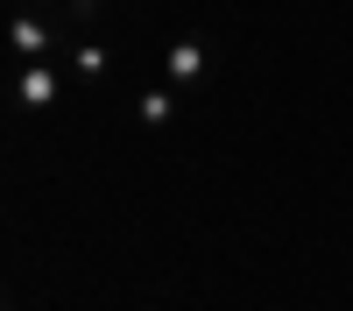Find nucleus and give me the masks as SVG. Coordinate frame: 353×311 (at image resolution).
Segmentation results:
<instances>
[{
    "label": "nucleus",
    "instance_id": "obj_6",
    "mask_svg": "<svg viewBox=\"0 0 353 311\" xmlns=\"http://www.w3.org/2000/svg\"><path fill=\"white\" fill-rule=\"evenodd\" d=\"M50 8L64 14V21H85V14H99V0H50Z\"/></svg>",
    "mask_w": 353,
    "mask_h": 311
},
{
    "label": "nucleus",
    "instance_id": "obj_5",
    "mask_svg": "<svg viewBox=\"0 0 353 311\" xmlns=\"http://www.w3.org/2000/svg\"><path fill=\"white\" fill-rule=\"evenodd\" d=\"M64 57H71V78H78V85H106V78H113V50L92 43V36H71Z\"/></svg>",
    "mask_w": 353,
    "mask_h": 311
},
{
    "label": "nucleus",
    "instance_id": "obj_1",
    "mask_svg": "<svg viewBox=\"0 0 353 311\" xmlns=\"http://www.w3.org/2000/svg\"><path fill=\"white\" fill-rule=\"evenodd\" d=\"M212 64H219L212 36H170L156 57V78H170L176 92H198V85H212Z\"/></svg>",
    "mask_w": 353,
    "mask_h": 311
},
{
    "label": "nucleus",
    "instance_id": "obj_2",
    "mask_svg": "<svg viewBox=\"0 0 353 311\" xmlns=\"http://www.w3.org/2000/svg\"><path fill=\"white\" fill-rule=\"evenodd\" d=\"M57 43H64V21H57L50 8H14L8 14V50H14V64H43V57H57Z\"/></svg>",
    "mask_w": 353,
    "mask_h": 311
},
{
    "label": "nucleus",
    "instance_id": "obj_3",
    "mask_svg": "<svg viewBox=\"0 0 353 311\" xmlns=\"http://www.w3.org/2000/svg\"><path fill=\"white\" fill-rule=\"evenodd\" d=\"M64 78H71V71H57L50 57H43V64H14V106H21V113L64 106Z\"/></svg>",
    "mask_w": 353,
    "mask_h": 311
},
{
    "label": "nucleus",
    "instance_id": "obj_4",
    "mask_svg": "<svg viewBox=\"0 0 353 311\" xmlns=\"http://www.w3.org/2000/svg\"><path fill=\"white\" fill-rule=\"evenodd\" d=\"M176 113H184V92H176L170 78H156V85L134 92V121L141 128H176Z\"/></svg>",
    "mask_w": 353,
    "mask_h": 311
}]
</instances>
